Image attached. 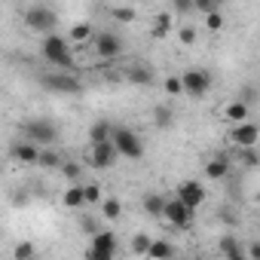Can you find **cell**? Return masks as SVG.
I'll return each mask as SVG.
<instances>
[{
	"label": "cell",
	"mask_w": 260,
	"mask_h": 260,
	"mask_svg": "<svg viewBox=\"0 0 260 260\" xmlns=\"http://www.w3.org/2000/svg\"><path fill=\"white\" fill-rule=\"evenodd\" d=\"M193 10H199L202 16L214 13V10H220V0H193Z\"/></svg>",
	"instance_id": "d6a6232c"
},
{
	"label": "cell",
	"mask_w": 260,
	"mask_h": 260,
	"mask_svg": "<svg viewBox=\"0 0 260 260\" xmlns=\"http://www.w3.org/2000/svg\"><path fill=\"white\" fill-rule=\"evenodd\" d=\"M178 199L187 205V208H199L202 202H205V187L199 184V181H181L178 184Z\"/></svg>",
	"instance_id": "8fae6325"
},
{
	"label": "cell",
	"mask_w": 260,
	"mask_h": 260,
	"mask_svg": "<svg viewBox=\"0 0 260 260\" xmlns=\"http://www.w3.org/2000/svg\"><path fill=\"white\" fill-rule=\"evenodd\" d=\"M144 257H153V260H166V257H175V245L166 242V239H150L147 245V254Z\"/></svg>",
	"instance_id": "9a60e30c"
},
{
	"label": "cell",
	"mask_w": 260,
	"mask_h": 260,
	"mask_svg": "<svg viewBox=\"0 0 260 260\" xmlns=\"http://www.w3.org/2000/svg\"><path fill=\"white\" fill-rule=\"evenodd\" d=\"M98 202H101V187L98 184L83 187V205H98Z\"/></svg>",
	"instance_id": "83f0119b"
},
{
	"label": "cell",
	"mask_w": 260,
	"mask_h": 260,
	"mask_svg": "<svg viewBox=\"0 0 260 260\" xmlns=\"http://www.w3.org/2000/svg\"><path fill=\"white\" fill-rule=\"evenodd\" d=\"M162 205H166V196L162 193H147L144 196V211L150 217H162Z\"/></svg>",
	"instance_id": "44dd1931"
},
{
	"label": "cell",
	"mask_w": 260,
	"mask_h": 260,
	"mask_svg": "<svg viewBox=\"0 0 260 260\" xmlns=\"http://www.w3.org/2000/svg\"><path fill=\"white\" fill-rule=\"evenodd\" d=\"M178 37H181L184 46H190V43H196V28H193V25H184V28L178 31Z\"/></svg>",
	"instance_id": "e575fe53"
},
{
	"label": "cell",
	"mask_w": 260,
	"mask_h": 260,
	"mask_svg": "<svg viewBox=\"0 0 260 260\" xmlns=\"http://www.w3.org/2000/svg\"><path fill=\"white\" fill-rule=\"evenodd\" d=\"M95 52L110 61V58H116V55L122 52V40H119L116 34H98V37H95Z\"/></svg>",
	"instance_id": "4fadbf2b"
},
{
	"label": "cell",
	"mask_w": 260,
	"mask_h": 260,
	"mask_svg": "<svg viewBox=\"0 0 260 260\" xmlns=\"http://www.w3.org/2000/svg\"><path fill=\"white\" fill-rule=\"evenodd\" d=\"M172 122H175V110L172 107H153V125L156 128H172Z\"/></svg>",
	"instance_id": "7402d4cb"
},
{
	"label": "cell",
	"mask_w": 260,
	"mask_h": 260,
	"mask_svg": "<svg viewBox=\"0 0 260 260\" xmlns=\"http://www.w3.org/2000/svg\"><path fill=\"white\" fill-rule=\"evenodd\" d=\"M10 153H13V159H16V162H25V166H34V162H37V153H40V147H37L34 141H28V138H22V141H13V147H10Z\"/></svg>",
	"instance_id": "5bb4252c"
},
{
	"label": "cell",
	"mask_w": 260,
	"mask_h": 260,
	"mask_svg": "<svg viewBox=\"0 0 260 260\" xmlns=\"http://www.w3.org/2000/svg\"><path fill=\"white\" fill-rule=\"evenodd\" d=\"M113 254H116V236L113 233H95L86 257L89 260H113Z\"/></svg>",
	"instance_id": "ba28073f"
},
{
	"label": "cell",
	"mask_w": 260,
	"mask_h": 260,
	"mask_svg": "<svg viewBox=\"0 0 260 260\" xmlns=\"http://www.w3.org/2000/svg\"><path fill=\"white\" fill-rule=\"evenodd\" d=\"M211 89V74L208 71H184L181 74V92H187L190 98H202Z\"/></svg>",
	"instance_id": "52a82bcc"
},
{
	"label": "cell",
	"mask_w": 260,
	"mask_h": 260,
	"mask_svg": "<svg viewBox=\"0 0 260 260\" xmlns=\"http://www.w3.org/2000/svg\"><path fill=\"white\" fill-rule=\"evenodd\" d=\"M125 80L132 83V86H150L156 80V74H153V68L147 61H135V64L125 68Z\"/></svg>",
	"instance_id": "7c38bea8"
},
{
	"label": "cell",
	"mask_w": 260,
	"mask_h": 260,
	"mask_svg": "<svg viewBox=\"0 0 260 260\" xmlns=\"http://www.w3.org/2000/svg\"><path fill=\"white\" fill-rule=\"evenodd\" d=\"M25 25L31 31H37V34H52V28L58 25V16L43 4H34V7L25 10Z\"/></svg>",
	"instance_id": "277c9868"
},
{
	"label": "cell",
	"mask_w": 260,
	"mask_h": 260,
	"mask_svg": "<svg viewBox=\"0 0 260 260\" xmlns=\"http://www.w3.org/2000/svg\"><path fill=\"white\" fill-rule=\"evenodd\" d=\"M13 254H16V260H31V257L37 254V248H34L31 242H22V245H16V251H13Z\"/></svg>",
	"instance_id": "1f68e13d"
},
{
	"label": "cell",
	"mask_w": 260,
	"mask_h": 260,
	"mask_svg": "<svg viewBox=\"0 0 260 260\" xmlns=\"http://www.w3.org/2000/svg\"><path fill=\"white\" fill-rule=\"evenodd\" d=\"M89 147H92V150H89V166H92V169H110V166H116L119 153H116V147H113L110 141L89 144Z\"/></svg>",
	"instance_id": "9c48e42d"
},
{
	"label": "cell",
	"mask_w": 260,
	"mask_h": 260,
	"mask_svg": "<svg viewBox=\"0 0 260 260\" xmlns=\"http://www.w3.org/2000/svg\"><path fill=\"white\" fill-rule=\"evenodd\" d=\"M22 135H25L28 141H34L37 147H52V144L58 141V125H55L52 119L37 116V119H28V122L22 125Z\"/></svg>",
	"instance_id": "3957f363"
},
{
	"label": "cell",
	"mask_w": 260,
	"mask_h": 260,
	"mask_svg": "<svg viewBox=\"0 0 260 260\" xmlns=\"http://www.w3.org/2000/svg\"><path fill=\"white\" fill-rule=\"evenodd\" d=\"M205 28H208V31H220V28H223V16H220V10L205 13Z\"/></svg>",
	"instance_id": "4dcf8cb0"
},
{
	"label": "cell",
	"mask_w": 260,
	"mask_h": 260,
	"mask_svg": "<svg viewBox=\"0 0 260 260\" xmlns=\"http://www.w3.org/2000/svg\"><path fill=\"white\" fill-rule=\"evenodd\" d=\"M248 113H251V104H245V101H230L223 107V119L226 122H242V119H248Z\"/></svg>",
	"instance_id": "2e32d148"
},
{
	"label": "cell",
	"mask_w": 260,
	"mask_h": 260,
	"mask_svg": "<svg viewBox=\"0 0 260 260\" xmlns=\"http://www.w3.org/2000/svg\"><path fill=\"white\" fill-rule=\"evenodd\" d=\"M40 86L49 89V92H58V95H80V92H83V83H80L74 74H64V71L40 77Z\"/></svg>",
	"instance_id": "5b68a950"
},
{
	"label": "cell",
	"mask_w": 260,
	"mask_h": 260,
	"mask_svg": "<svg viewBox=\"0 0 260 260\" xmlns=\"http://www.w3.org/2000/svg\"><path fill=\"white\" fill-rule=\"evenodd\" d=\"M68 40H74V43H86V40H92V28H89V25H74L71 34H68Z\"/></svg>",
	"instance_id": "4316f807"
},
{
	"label": "cell",
	"mask_w": 260,
	"mask_h": 260,
	"mask_svg": "<svg viewBox=\"0 0 260 260\" xmlns=\"http://www.w3.org/2000/svg\"><path fill=\"white\" fill-rule=\"evenodd\" d=\"M162 217H166L172 226H178V230H190V226H193V208H187L178 196H175V199H166Z\"/></svg>",
	"instance_id": "8992f818"
},
{
	"label": "cell",
	"mask_w": 260,
	"mask_h": 260,
	"mask_svg": "<svg viewBox=\"0 0 260 260\" xmlns=\"http://www.w3.org/2000/svg\"><path fill=\"white\" fill-rule=\"evenodd\" d=\"M61 202H64V208H80L83 205V187H68Z\"/></svg>",
	"instance_id": "484cf974"
},
{
	"label": "cell",
	"mask_w": 260,
	"mask_h": 260,
	"mask_svg": "<svg viewBox=\"0 0 260 260\" xmlns=\"http://www.w3.org/2000/svg\"><path fill=\"white\" fill-rule=\"evenodd\" d=\"M220 254L230 257V260H245V248H242V242L236 236H223L220 239Z\"/></svg>",
	"instance_id": "ac0fdd59"
},
{
	"label": "cell",
	"mask_w": 260,
	"mask_h": 260,
	"mask_svg": "<svg viewBox=\"0 0 260 260\" xmlns=\"http://www.w3.org/2000/svg\"><path fill=\"white\" fill-rule=\"evenodd\" d=\"M147 245H150V236H135L132 239V251L135 254H147Z\"/></svg>",
	"instance_id": "8d00e7d4"
},
{
	"label": "cell",
	"mask_w": 260,
	"mask_h": 260,
	"mask_svg": "<svg viewBox=\"0 0 260 260\" xmlns=\"http://www.w3.org/2000/svg\"><path fill=\"white\" fill-rule=\"evenodd\" d=\"M257 138H260L257 125H254V122H248V119L233 122V128H230V141H233L236 147H254V144H257Z\"/></svg>",
	"instance_id": "30bf717a"
},
{
	"label": "cell",
	"mask_w": 260,
	"mask_h": 260,
	"mask_svg": "<svg viewBox=\"0 0 260 260\" xmlns=\"http://www.w3.org/2000/svg\"><path fill=\"white\" fill-rule=\"evenodd\" d=\"M58 169H61V175H64L68 181H77V178H80V172H83V169H80L77 162H71V159H61V162H58Z\"/></svg>",
	"instance_id": "f546056e"
},
{
	"label": "cell",
	"mask_w": 260,
	"mask_h": 260,
	"mask_svg": "<svg viewBox=\"0 0 260 260\" xmlns=\"http://www.w3.org/2000/svg\"><path fill=\"white\" fill-rule=\"evenodd\" d=\"M101 214H104L107 220H116V217L122 214V202L113 199V196H110V199H101Z\"/></svg>",
	"instance_id": "cb8c5ba5"
},
{
	"label": "cell",
	"mask_w": 260,
	"mask_h": 260,
	"mask_svg": "<svg viewBox=\"0 0 260 260\" xmlns=\"http://www.w3.org/2000/svg\"><path fill=\"white\" fill-rule=\"evenodd\" d=\"M10 202H13L16 208H25V205H28V193H25V190H19V193H13V196H10Z\"/></svg>",
	"instance_id": "74e56055"
},
{
	"label": "cell",
	"mask_w": 260,
	"mask_h": 260,
	"mask_svg": "<svg viewBox=\"0 0 260 260\" xmlns=\"http://www.w3.org/2000/svg\"><path fill=\"white\" fill-rule=\"evenodd\" d=\"M239 162L245 166V169H254L260 159H257V144L254 147H242V156H239Z\"/></svg>",
	"instance_id": "f1b7e54d"
},
{
	"label": "cell",
	"mask_w": 260,
	"mask_h": 260,
	"mask_svg": "<svg viewBox=\"0 0 260 260\" xmlns=\"http://www.w3.org/2000/svg\"><path fill=\"white\" fill-rule=\"evenodd\" d=\"M169 31H172V16H169V13H159V16L153 19V28H150L153 40H166Z\"/></svg>",
	"instance_id": "ffe728a7"
},
{
	"label": "cell",
	"mask_w": 260,
	"mask_h": 260,
	"mask_svg": "<svg viewBox=\"0 0 260 260\" xmlns=\"http://www.w3.org/2000/svg\"><path fill=\"white\" fill-rule=\"evenodd\" d=\"M230 175V159L226 156H214L208 166H205V178L208 181H220V178H226Z\"/></svg>",
	"instance_id": "e0dca14e"
},
{
	"label": "cell",
	"mask_w": 260,
	"mask_h": 260,
	"mask_svg": "<svg viewBox=\"0 0 260 260\" xmlns=\"http://www.w3.org/2000/svg\"><path fill=\"white\" fill-rule=\"evenodd\" d=\"M110 122L107 119H98V122H92V128H89V144H101V141H110Z\"/></svg>",
	"instance_id": "d6986e66"
},
{
	"label": "cell",
	"mask_w": 260,
	"mask_h": 260,
	"mask_svg": "<svg viewBox=\"0 0 260 260\" xmlns=\"http://www.w3.org/2000/svg\"><path fill=\"white\" fill-rule=\"evenodd\" d=\"M172 10L178 16H187V13H193V0H172Z\"/></svg>",
	"instance_id": "d590c367"
},
{
	"label": "cell",
	"mask_w": 260,
	"mask_h": 260,
	"mask_svg": "<svg viewBox=\"0 0 260 260\" xmlns=\"http://www.w3.org/2000/svg\"><path fill=\"white\" fill-rule=\"evenodd\" d=\"M162 89H166V95H181V77H166Z\"/></svg>",
	"instance_id": "836d02e7"
},
{
	"label": "cell",
	"mask_w": 260,
	"mask_h": 260,
	"mask_svg": "<svg viewBox=\"0 0 260 260\" xmlns=\"http://www.w3.org/2000/svg\"><path fill=\"white\" fill-rule=\"evenodd\" d=\"M110 16H113L116 22L128 25V22H135V19H138V10H135V7H110Z\"/></svg>",
	"instance_id": "d4e9b609"
},
{
	"label": "cell",
	"mask_w": 260,
	"mask_h": 260,
	"mask_svg": "<svg viewBox=\"0 0 260 260\" xmlns=\"http://www.w3.org/2000/svg\"><path fill=\"white\" fill-rule=\"evenodd\" d=\"M43 58L58 64L61 71H71L74 68V52H71V40L68 37H58V34H46L43 37Z\"/></svg>",
	"instance_id": "6da1fadb"
},
{
	"label": "cell",
	"mask_w": 260,
	"mask_h": 260,
	"mask_svg": "<svg viewBox=\"0 0 260 260\" xmlns=\"http://www.w3.org/2000/svg\"><path fill=\"white\" fill-rule=\"evenodd\" d=\"M110 144H113L116 153L125 156V159H141V156H144L141 138L132 132V128H125V125H113V128H110Z\"/></svg>",
	"instance_id": "7a4b0ae2"
},
{
	"label": "cell",
	"mask_w": 260,
	"mask_h": 260,
	"mask_svg": "<svg viewBox=\"0 0 260 260\" xmlns=\"http://www.w3.org/2000/svg\"><path fill=\"white\" fill-rule=\"evenodd\" d=\"M58 162H61V156H58L55 150L40 147V153H37V162H34V166H40V169H58Z\"/></svg>",
	"instance_id": "603a6c76"
}]
</instances>
